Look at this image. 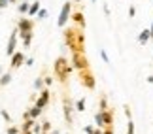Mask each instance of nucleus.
Returning a JSON list of instances; mask_svg holds the SVG:
<instances>
[{
	"label": "nucleus",
	"mask_w": 153,
	"mask_h": 134,
	"mask_svg": "<svg viewBox=\"0 0 153 134\" xmlns=\"http://www.w3.org/2000/svg\"><path fill=\"white\" fill-rule=\"evenodd\" d=\"M64 44L72 53H85V34L79 27H64Z\"/></svg>",
	"instance_id": "1"
},
{
	"label": "nucleus",
	"mask_w": 153,
	"mask_h": 134,
	"mask_svg": "<svg viewBox=\"0 0 153 134\" xmlns=\"http://www.w3.org/2000/svg\"><path fill=\"white\" fill-rule=\"evenodd\" d=\"M72 70H74V66H72V62H68L66 57H59L55 61V64H53V74L59 79V83H62V85H66L68 76L72 74Z\"/></svg>",
	"instance_id": "2"
},
{
	"label": "nucleus",
	"mask_w": 153,
	"mask_h": 134,
	"mask_svg": "<svg viewBox=\"0 0 153 134\" xmlns=\"http://www.w3.org/2000/svg\"><path fill=\"white\" fill-rule=\"evenodd\" d=\"M78 76H79V81H81V85H83L85 89H89V91L95 89L97 79H95V74H93V70H91V68L81 70V72H78Z\"/></svg>",
	"instance_id": "3"
},
{
	"label": "nucleus",
	"mask_w": 153,
	"mask_h": 134,
	"mask_svg": "<svg viewBox=\"0 0 153 134\" xmlns=\"http://www.w3.org/2000/svg\"><path fill=\"white\" fill-rule=\"evenodd\" d=\"M72 66H74V70L81 72V70L91 68V62L85 57V53H72Z\"/></svg>",
	"instance_id": "4"
},
{
	"label": "nucleus",
	"mask_w": 153,
	"mask_h": 134,
	"mask_svg": "<svg viewBox=\"0 0 153 134\" xmlns=\"http://www.w3.org/2000/svg\"><path fill=\"white\" fill-rule=\"evenodd\" d=\"M72 2H64L62 4V8H61V13H59V19H57V25L61 27V28H64L66 27V23H68V19H70V15H72Z\"/></svg>",
	"instance_id": "5"
},
{
	"label": "nucleus",
	"mask_w": 153,
	"mask_h": 134,
	"mask_svg": "<svg viewBox=\"0 0 153 134\" xmlns=\"http://www.w3.org/2000/svg\"><path fill=\"white\" fill-rule=\"evenodd\" d=\"M17 36H19V28H13V32H11V36L8 40V45H6V55L8 57H13L15 53V47H17Z\"/></svg>",
	"instance_id": "6"
},
{
	"label": "nucleus",
	"mask_w": 153,
	"mask_h": 134,
	"mask_svg": "<svg viewBox=\"0 0 153 134\" xmlns=\"http://www.w3.org/2000/svg\"><path fill=\"white\" fill-rule=\"evenodd\" d=\"M25 62H27L25 53H23V51H15L13 57H11V61H10V68H11V70H17L21 64H25Z\"/></svg>",
	"instance_id": "7"
},
{
	"label": "nucleus",
	"mask_w": 153,
	"mask_h": 134,
	"mask_svg": "<svg viewBox=\"0 0 153 134\" xmlns=\"http://www.w3.org/2000/svg\"><path fill=\"white\" fill-rule=\"evenodd\" d=\"M62 106H64V121H66L68 125H72V100L64 95L62 98Z\"/></svg>",
	"instance_id": "8"
},
{
	"label": "nucleus",
	"mask_w": 153,
	"mask_h": 134,
	"mask_svg": "<svg viewBox=\"0 0 153 134\" xmlns=\"http://www.w3.org/2000/svg\"><path fill=\"white\" fill-rule=\"evenodd\" d=\"M70 21H72L76 27H79V28H85V15H83V11H81V10H78V11H72V15H70Z\"/></svg>",
	"instance_id": "9"
},
{
	"label": "nucleus",
	"mask_w": 153,
	"mask_h": 134,
	"mask_svg": "<svg viewBox=\"0 0 153 134\" xmlns=\"http://www.w3.org/2000/svg\"><path fill=\"white\" fill-rule=\"evenodd\" d=\"M17 28H19V32H28L34 28V21L28 19V17H21L19 21H17Z\"/></svg>",
	"instance_id": "10"
},
{
	"label": "nucleus",
	"mask_w": 153,
	"mask_h": 134,
	"mask_svg": "<svg viewBox=\"0 0 153 134\" xmlns=\"http://www.w3.org/2000/svg\"><path fill=\"white\" fill-rule=\"evenodd\" d=\"M49 98H51V93H49V89H44V91H40V98L36 100V106L44 110V108L49 104Z\"/></svg>",
	"instance_id": "11"
},
{
	"label": "nucleus",
	"mask_w": 153,
	"mask_h": 134,
	"mask_svg": "<svg viewBox=\"0 0 153 134\" xmlns=\"http://www.w3.org/2000/svg\"><path fill=\"white\" fill-rule=\"evenodd\" d=\"M40 115H42V108H38L36 104H34V108H30L28 112H25V115H23V119H38Z\"/></svg>",
	"instance_id": "12"
},
{
	"label": "nucleus",
	"mask_w": 153,
	"mask_h": 134,
	"mask_svg": "<svg viewBox=\"0 0 153 134\" xmlns=\"http://www.w3.org/2000/svg\"><path fill=\"white\" fill-rule=\"evenodd\" d=\"M102 113H104V125L106 127H114V108H106L102 110Z\"/></svg>",
	"instance_id": "13"
},
{
	"label": "nucleus",
	"mask_w": 153,
	"mask_h": 134,
	"mask_svg": "<svg viewBox=\"0 0 153 134\" xmlns=\"http://www.w3.org/2000/svg\"><path fill=\"white\" fill-rule=\"evenodd\" d=\"M148 42H151V32H149V28H144V30L138 34V44L146 45Z\"/></svg>",
	"instance_id": "14"
},
{
	"label": "nucleus",
	"mask_w": 153,
	"mask_h": 134,
	"mask_svg": "<svg viewBox=\"0 0 153 134\" xmlns=\"http://www.w3.org/2000/svg\"><path fill=\"white\" fill-rule=\"evenodd\" d=\"M19 36L23 40V47L28 49L30 47V44H32V30H28V32H19Z\"/></svg>",
	"instance_id": "15"
},
{
	"label": "nucleus",
	"mask_w": 153,
	"mask_h": 134,
	"mask_svg": "<svg viewBox=\"0 0 153 134\" xmlns=\"http://www.w3.org/2000/svg\"><path fill=\"white\" fill-rule=\"evenodd\" d=\"M36 125V119H25L23 121V125H21V132H28V130H32V127Z\"/></svg>",
	"instance_id": "16"
},
{
	"label": "nucleus",
	"mask_w": 153,
	"mask_h": 134,
	"mask_svg": "<svg viewBox=\"0 0 153 134\" xmlns=\"http://www.w3.org/2000/svg\"><path fill=\"white\" fill-rule=\"evenodd\" d=\"M95 123L98 125V129H104V113H102V110H98V112L95 113Z\"/></svg>",
	"instance_id": "17"
},
{
	"label": "nucleus",
	"mask_w": 153,
	"mask_h": 134,
	"mask_svg": "<svg viewBox=\"0 0 153 134\" xmlns=\"http://www.w3.org/2000/svg\"><path fill=\"white\" fill-rule=\"evenodd\" d=\"M42 10V6H40V0H36V2H32L30 4V10H28V15H38V11Z\"/></svg>",
	"instance_id": "18"
},
{
	"label": "nucleus",
	"mask_w": 153,
	"mask_h": 134,
	"mask_svg": "<svg viewBox=\"0 0 153 134\" xmlns=\"http://www.w3.org/2000/svg\"><path fill=\"white\" fill-rule=\"evenodd\" d=\"M10 81H11V72H6V74H2V78H0V87H6V85H10Z\"/></svg>",
	"instance_id": "19"
},
{
	"label": "nucleus",
	"mask_w": 153,
	"mask_h": 134,
	"mask_svg": "<svg viewBox=\"0 0 153 134\" xmlns=\"http://www.w3.org/2000/svg\"><path fill=\"white\" fill-rule=\"evenodd\" d=\"M44 85H45V81L42 79V78H36V79H34V91H44Z\"/></svg>",
	"instance_id": "20"
},
{
	"label": "nucleus",
	"mask_w": 153,
	"mask_h": 134,
	"mask_svg": "<svg viewBox=\"0 0 153 134\" xmlns=\"http://www.w3.org/2000/svg\"><path fill=\"white\" fill-rule=\"evenodd\" d=\"M28 10H30V4H28V2H21L19 8H17L19 13H28Z\"/></svg>",
	"instance_id": "21"
},
{
	"label": "nucleus",
	"mask_w": 153,
	"mask_h": 134,
	"mask_svg": "<svg viewBox=\"0 0 153 134\" xmlns=\"http://www.w3.org/2000/svg\"><path fill=\"white\" fill-rule=\"evenodd\" d=\"M6 134H23V132H21V127H8Z\"/></svg>",
	"instance_id": "22"
},
{
	"label": "nucleus",
	"mask_w": 153,
	"mask_h": 134,
	"mask_svg": "<svg viewBox=\"0 0 153 134\" xmlns=\"http://www.w3.org/2000/svg\"><path fill=\"white\" fill-rule=\"evenodd\" d=\"M76 110H78V112H83L85 110V98H79V100L76 102Z\"/></svg>",
	"instance_id": "23"
},
{
	"label": "nucleus",
	"mask_w": 153,
	"mask_h": 134,
	"mask_svg": "<svg viewBox=\"0 0 153 134\" xmlns=\"http://www.w3.org/2000/svg\"><path fill=\"white\" fill-rule=\"evenodd\" d=\"M42 132H51V123H49V121H44V123H42Z\"/></svg>",
	"instance_id": "24"
},
{
	"label": "nucleus",
	"mask_w": 153,
	"mask_h": 134,
	"mask_svg": "<svg viewBox=\"0 0 153 134\" xmlns=\"http://www.w3.org/2000/svg\"><path fill=\"white\" fill-rule=\"evenodd\" d=\"M127 134H134V121L128 119V125H127Z\"/></svg>",
	"instance_id": "25"
},
{
	"label": "nucleus",
	"mask_w": 153,
	"mask_h": 134,
	"mask_svg": "<svg viewBox=\"0 0 153 134\" xmlns=\"http://www.w3.org/2000/svg\"><path fill=\"white\" fill-rule=\"evenodd\" d=\"M98 104H100V110H106V108H108V100H106L104 95L100 96V102H98Z\"/></svg>",
	"instance_id": "26"
},
{
	"label": "nucleus",
	"mask_w": 153,
	"mask_h": 134,
	"mask_svg": "<svg viewBox=\"0 0 153 134\" xmlns=\"http://www.w3.org/2000/svg\"><path fill=\"white\" fill-rule=\"evenodd\" d=\"M0 115H2V119H4V121H8V123H11V117H10V113L6 112V110H2V112H0Z\"/></svg>",
	"instance_id": "27"
},
{
	"label": "nucleus",
	"mask_w": 153,
	"mask_h": 134,
	"mask_svg": "<svg viewBox=\"0 0 153 134\" xmlns=\"http://www.w3.org/2000/svg\"><path fill=\"white\" fill-rule=\"evenodd\" d=\"M123 110H125V115H127V119H132V115H131V108H128V104H125V106H123Z\"/></svg>",
	"instance_id": "28"
},
{
	"label": "nucleus",
	"mask_w": 153,
	"mask_h": 134,
	"mask_svg": "<svg viewBox=\"0 0 153 134\" xmlns=\"http://www.w3.org/2000/svg\"><path fill=\"white\" fill-rule=\"evenodd\" d=\"M32 132H34V134H40V132H42V125H40V123H36V125L32 127Z\"/></svg>",
	"instance_id": "29"
},
{
	"label": "nucleus",
	"mask_w": 153,
	"mask_h": 134,
	"mask_svg": "<svg viewBox=\"0 0 153 134\" xmlns=\"http://www.w3.org/2000/svg\"><path fill=\"white\" fill-rule=\"evenodd\" d=\"M100 57H102V61L106 62V64H110V59H108V55H106V51H104V49H100Z\"/></svg>",
	"instance_id": "30"
},
{
	"label": "nucleus",
	"mask_w": 153,
	"mask_h": 134,
	"mask_svg": "<svg viewBox=\"0 0 153 134\" xmlns=\"http://www.w3.org/2000/svg\"><path fill=\"white\" fill-rule=\"evenodd\" d=\"M48 17V10H40L38 11V19H45Z\"/></svg>",
	"instance_id": "31"
},
{
	"label": "nucleus",
	"mask_w": 153,
	"mask_h": 134,
	"mask_svg": "<svg viewBox=\"0 0 153 134\" xmlns=\"http://www.w3.org/2000/svg\"><path fill=\"white\" fill-rule=\"evenodd\" d=\"M104 134H115L114 127H104Z\"/></svg>",
	"instance_id": "32"
},
{
	"label": "nucleus",
	"mask_w": 153,
	"mask_h": 134,
	"mask_svg": "<svg viewBox=\"0 0 153 134\" xmlns=\"http://www.w3.org/2000/svg\"><path fill=\"white\" fill-rule=\"evenodd\" d=\"M134 15H136V8L131 6V8H128V17H134Z\"/></svg>",
	"instance_id": "33"
},
{
	"label": "nucleus",
	"mask_w": 153,
	"mask_h": 134,
	"mask_svg": "<svg viewBox=\"0 0 153 134\" xmlns=\"http://www.w3.org/2000/svg\"><path fill=\"white\" fill-rule=\"evenodd\" d=\"M83 130H85V134H93V130H95V127H91V125H87V127H85V129H83Z\"/></svg>",
	"instance_id": "34"
},
{
	"label": "nucleus",
	"mask_w": 153,
	"mask_h": 134,
	"mask_svg": "<svg viewBox=\"0 0 153 134\" xmlns=\"http://www.w3.org/2000/svg\"><path fill=\"white\" fill-rule=\"evenodd\" d=\"M8 4H10L8 0H0V8H2V10H4V8H8Z\"/></svg>",
	"instance_id": "35"
},
{
	"label": "nucleus",
	"mask_w": 153,
	"mask_h": 134,
	"mask_svg": "<svg viewBox=\"0 0 153 134\" xmlns=\"http://www.w3.org/2000/svg\"><path fill=\"white\" fill-rule=\"evenodd\" d=\"M93 134H104V129H98V127H97V129L93 130Z\"/></svg>",
	"instance_id": "36"
},
{
	"label": "nucleus",
	"mask_w": 153,
	"mask_h": 134,
	"mask_svg": "<svg viewBox=\"0 0 153 134\" xmlns=\"http://www.w3.org/2000/svg\"><path fill=\"white\" fill-rule=\"evenodd\" d=\"M32 62H34V59H32V57H28V59H27V62H25V64H27V66H32Z\"/></svg>",
	"instance_id": "37"
},
{
	"label": "nucleus",
	"mask_w": 153,
	"mask_h": 134,
	"mask_svg": "<svg viewBox=\"0 0 153 134\" xmlns=\"http://www.w3.org/2000/svg\"><path fill=\"white\" fill-rule=\"evenodd\" d=\"M104 13H106V15H110V8H108V4H104Z\"/></svg>",
	"instance_id": "38"
},
{
	"label": "nucleus",
	"mask_w": 153,
	"mask_h": 134,
	"mask_svg": "<svg viewBox=\"0 0 153 134\" xmlns=\"http://www.w3.org/2000/svg\"><path fill=\"white\" fill-rule=\"evenodd\" d=\"M44 81H45V85H51V83H53V79H51V78H45Z\"/></svg>",
	"instance_id": "39"
},
{
	"label": "nucleus",
	"mask_w": 153,
	"mask_h": 134,
	"mask_svg": "<svg viewBox=\"0 0 153 134\" xmlns=\"http://www.w3.org/2000/svg\"><path fill=\"white\" fill-rule=\"evenodd\" d=\"M149 32H151V42H153V19H151V27H149Z\"/></svg>",
	"instance_id": "40"
},
{
	"label": "nucleus",
	"mask_w": 153,
	"mask_h": 134,
	"mask_svg": "<svg viewBox=\"0 0 153 134\" xmlns=\"http://www.w3.org/2000/svg\"><path fill=\"white\" fill-rule=\"evenodd\" d=\"M148 83H153V76H148Z\"/></svg>",
	"instance_id": "41"
},
{
	"label": "nucleus",
	"mask_w": 153,
	"mask_h": 134,
	"mask_svg": "<svg viewBox=\"0 0 153 134\" xmlns=\"http://www.w3.org/2000/svg\"><path fill=\"white\" fill-rule=\"evenodd\" d=\"M8 2H10V4H15V2H17V0H8Z\"/></svg>",
	"instance_id": "42"
},
{
	"label": "nucleus",
	"mask_w": 153,
	"mask_h": 134,
	"mask_svg": "<svg viewBox=\"0 0 153 134\" xmlns=\"http://www.w3.org/2000/svg\"><path fill=\"white\" fill-rule=\"evenodd\" d=\"M23 134H34V132H32V130H28V132H23Z\"/></svg>",
	"instance_id": "43"
},
{
	"label": "nucleus",
	"mask_w": 153,
	"mask_h": 134,
	"mask_svg": "<svg viewBox=\"0 0 153 134\" xmlns=\"http://www.w3.org/2000/svg\"><path fill=\"white\" fill-rule=\"evenodd\" d=\"M91 2H93V4H95V2H97V0H91Z\"/></svg>",
	"instance_id": "44"
},
{
	"label": "nucleus",
	"mask_w": 153,
	"mask_h": 134,
	"mask_svg": "<svg viewBox=\"0 0 153 134\" xmlns=\"http://www.w3.org/2000/svg\"><path fill=\"white\" fill-rule=\"evenodd\" d=\"M74 2H81V0H74Z\"/></svg>",
	"instance_id": "45"
}]
</instances>
